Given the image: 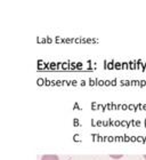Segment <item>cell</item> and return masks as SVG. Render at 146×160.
Instances as JSON below:
<instances>
[{"instance_id":"1","label":"cell","mask_w":146,"mask_h":160,"mask_svg":"<svg viewBox=\"0 0 146 160\" xmlns=\"http://www.w3.org/2000/svg\"><path fill=\"white\" fill-rule=\"evenodd\" d=\"M41 160H60L56 154H45L41 157Z\"/></svg>"},{"instance_id":"2","label":"cell","mask_w":146,"mask_h":160,"mask_svg":"<svg viewBox=\"0 0 146 160\" xmlns=\"http://www.w3.org/2000/svg\"><path fill=\"white\" fill-rule=\"evenodd\" d=\"M112 158H122V156L120 154V156H112Z\"/></svg>"},{"instance_id":"3","label":"cell","mask_w":146,"mask_h":160,"mask_svg":"<svg viewBox=\"0 0 146 160\" xmlns=\"http://www.w3.org/2000/svg\"><path fill=\"white\" fill-rule=\"evenodd\" d=\"M144 159H146V154H144Z\"/></svg>"}]
</instances>
